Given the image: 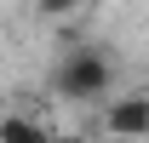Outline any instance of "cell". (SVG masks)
<instances>
[{"mask_svg":"<svg viewBox=\"0 0 149 143\" xmlns=\"http://www.w3.org/2000/svg\"><path fill=\"white\" fill-rule=\"evenodd\" d=\"M63 143H86V137H63Z\"/></svg>","mask_w":149,"mask_h":143,"instance_id":"5","label":"cell"},{"mask_svg":"<svg viewBox=\"0 0 149 143\" xmlns=\"http://www.w3.org/2000/svg\"><path fill=\"white\" fill-rule=\"evenodd\" d=\"M52 86H57V97H69V103H92V97L109 92V57L92 52V46H74V52L57 63Z\"/></svg>","mask_w":149,"mask_h":143,"instance_id":"1","label":"cell"},{"mask_svg":"<svg viewBox=\"0 0 149 143\" xmlns=\"http://www.w3.org/2000/svg\"><path fill=\"white\" fill-rule=\"evenodd\" d=\"M0 143H52V137H46L29 115H6V120H0Z\"/></svg>","mask_w":149,"mask_h":143,"instance_id":"3","label":"cell"},{"mask_svg":"<svg viewBox=\"0 0 149 143\" xmlns=\"http://www.w3.org/2000/svg\"><path fill=\"white\" fill-rule=\"evenodd\" d=\"M35 12H40V17H74L80 0H35Z\"/></svg>","mask_w":149,"mask_h":143,"instance_id":"4","label":"cell"},{"mask_svg":"<svg viewBox=\"0 0 149 143\" xmlns=\"http://www.w3.org/2000/svg\"><path fill=\"white\" fill-rule=\"evenodd\" d=\"M103 126H109L115 137H149V97H143V92L115 97V103L103 109Z\"/></svg>","mask_w":149,"mask_h":143,"instance_id":"2","label":"cell"}]
</instances>
